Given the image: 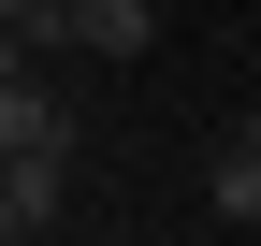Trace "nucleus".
<instances>
[{
    "label": "nucleus",
    "mask_w": 261,
    "mask_h": 246,
    "mask_svg": "<svg viewBox=\"0 0 261 246\" xmlns=\"http://www.w3.org/2000/svg\"><path fill=\"white\" fill-rule=\"evenodd\" d=\"M203 203H218L232 232H261V102L232 116V131H218V160H203Z\"/></svg>",
    "instance_id": "obj_1"
},
{
    "label": "nucleus",
    "mask_w": 261,
    "mask_h": 246,
    "mask_svg": "<svg viewBox=\"0 0 261 246\" xmlns=\"http://www.w3.org/2000/svg\"><path fill=\"white\" fill-rule=\"evenodd\" d=\"M145 44H160V0H73V58H102V73H130Z\"/></svg>",
    "instance_id": "obj_2"
},
{
    "label": "nucleus",
    "mask_w": 261,
    "mask_h": 246,
    "mask_svg": "<svg viewBox=\"0 0 261 246\" xmlns=\"http://www.w3.org/2000/svg\"><path fill=\"white\" fill-rule=\"evenodd\" d=\"M0 44H15V73L58 58V44H73V0H0Z\"/></svg>",
    "instance_id": "obj_3"
}]
</instances>
